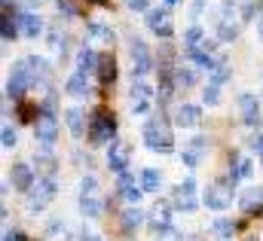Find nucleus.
Wrapping results in <instances>:
<instances>
[{
	"label": "nucleus",
	"instance_id": "nucleus-40",
	"mask_svg": "<svg viewBox=\"0 0 263 241\" xmlns=\"http://www.w3.org/2000/svg\"><path fill=\"white\" fill-rule=\"evenodd\" d=\"M202 9H205V3H202V0H196V3H193V12H190V15H193V18H199V15H202Z\"/></svg>",
	"mask_w": 263,
	"mask_h": 241
},
{
	"label": "nucleus",
	"instance_id": "nucleus-7",
	"mask_svg": "<svg viewBox=\"0 0 263 241\" xmlns=\"http://www.w3.org/2000/svg\"><path fill=\"white\" fill-rule=\"evenodd\" d=\"M147 28H150L156 37L168 40V37H172V9H168V6L150 9V12H147Z\"/></svg>",
	"mask_w": 263,
	"mask_h": 241
},
{
	"label": "nucleus",
	"instance_id": "nucleus-8",
	"mask_svg": "<svg viewBox=\"0 0 263 241\" xmlns=\"http://www.w3.org/2000/svg\"><path fill=\"white\" fill-rule=\"evenodd\" d=\"M129 98H132V113H147L150 104H153V86H147L144 79H132Z\"/></svg>",
	"mask_w": 263,
	"mask_h": 241
},
{
	"label": "nucleus",
	"instance_id": "nucleus-13",
	"mask_svg": "<svg viewBox=\"0 0 263 241\" xmlns=\"http://www.w3.org/2000/svg\"><path fill=\"white\" fill-rule=\"evenodd\" d=\"M172 122L175 125H184V128H193V125L202 122V110H199L196 104H178L175 113H172Z\"/></svg>",
	"mask_w": 263,
	"mask_h": 241
},
{
	"label": "nucleus",
	"instance_id": "nucleus-27",
	"mask_svg": "<svg viewBox=\"0 0 263 241\" xmlns=\"http://www.w3.org/2000/svg\"><path fill=\"white\" fill-rule=\"evenodd\" d=\"M196 70L193 67H175V86L178 89H193L196 86Z\"/></svg>",
	"mask_w": 263,
	"mask_h": 241
},
{
	"label": "nucleus",
	"instance_id": "nucleus-2",
	"mask_svg": "<svg viewBox=\"0 0 263 241\" xmlns=\"http://www.w3.org/2000/svg\"><path fill=\"white\" fill-rule=\"evenodd\" d=\"M89 140L92 144H114L117 140V119L104 107H98L89 116Z\"/></svg>",
	"mask_w": 263,
	"mask_h": 241
},
{
	"label": "nucleus",
	"instance_id": "nucleus-16",
	"mask_svg": "<svg viewBox=\"0 0 263 241\" xmlns=\"http://www.w3.org/2000/svg\"><path fill=\"white\" fill-rule=\"evenodd\" d=\"M239 110H242V122L245 125H257L260 122V101H257V95H242L239 98Z\"/></svg>",
	"mask_w": 263,
	"mask_h": 241
},
{
	"label": "nucleus",
	"instance_id": "nucleus-34",
	"mask_svg": "<svg viewBox=\"0 0 263 241\" xmlns=\"http://www.w3.org/2000/svg\"><path fill=\"white\" fill-rule=\"evenodd\" d=\"M89 34H95L98 40H110V37H114V34H110V28H107V25H101V22H92V25H89Z\"/></svg>",
	"mask_w": 263,
	"mask_h": 241
},
{
	"label": "nucleus",
	"instance_id": "nucleus-36",
	"mask_svg": "<svg viewBox=\"0 0 263 241\" xmlns=\"http://www.w3.org/2000/svg\"><path fill=\"white\" fill-rule=\"evenodd\" d=\"M49 43H52V49H55V52H62V55L67 52V37H65V34H52V40H49Z\"/></svg>",
	"mask_w": 263,
	"mask_h": 241
},
{
	"label": "nucleus",
	"instance_id": "nucleus-32",
	"mask_svg": "<svg viewBox=\"0 0 263 241\" xmlns=\"http://www.w3.org/2000/svg\"><path fill=\"white\" fill-rule=\"evenodd\" d=\"M202 37H205V34H202V28H196V25H193V28H187V34H184V46H187V52H193V49L202 46Z\"/></svg>",
	"mask_w": 263,
	"mask_h": 241
},
{
	"label": "nucleus",
	"instance_id": "nucleus-39",
	"mask_svg": "<svg viewBox=\"0 0 263 241\" xmlns=\"http://www.w3.org/2000/svg\"><path fill=\"white\" fill-rule=\"evenodd\" d=\"M251 147L260 153V159H263V134H257V137H251Z\"/></svg>",
	"mask_w": 263,
	"mask_h": 241
},
{
	"label": "nucleus",
	"instance_id": "nucleus-5",
	"mask_svg": "<svg viewBox=\"0 0 263 241\" xmlns=\"http://www.w3.org/2000/svg\"><path fill=\"white\" fill-rule=\"evenodd\" d=\"M25 195H28V211H43L55 198V180L52 177H37V183Z\"/></svg>",
	"mask_w": 263,
	"mask_h": 241
},
{
	"label": "nucleus",
	"instance_id": "nucleus-33",
	"mask_svg": "<svg viewBox=\"0 0 263 241\" xmlns=\"http://www.w3.org/2000/svg\"><path fill=\"white\" fill-rule=\"evenodd\" d=\"M0 134H3L0 140H3V147H6V150H12V147L18 144V131H15L12 125H3V131H0Z\"/></svg>",
	"mask_w": 263,
	"mask_h": 241
},
{
	"label": "nucleus",
	"instance_id": "nucleus-26",
	"mask_svg": "<svg viewBox=\"0 0 263 241\" xmlns=\"http://www.w3.org/2000/svg\"><path fill=\"white\" fill-rule=\"evenodd\" d=\"M0 37H3V40H15V37H18V15H12L9 9H6L3 18H0Z\"/></svg>",
	"mask_w": 263,
	"mask_h": 241
},
{
	"label": "nucleus",
	"instance_id": "nucleus-41",
	"mask_svg": "<svg viewBox=\"0 0 263 241\" xmlns=\"http://www.w3.org/2000/svg\"><path fill=\"white\" fill-rule=\"evenodd\" d=\"M15 238H18L15 232H6V235H3V241H15Z\"/></svg>",
	"mask_w": 263,
	"mask_h": 241
},
{
	"label": "nucleus",
	"instance_id": "nucleus-42",
	"mask_svg": "<svg viewBox=\"0 0 263 241\" xmlns=\"http://www.w3.org/2000/svg\"><path fill=\"white\" fill-rule=\"evenodd\" d=\"M257 31H260V37H263V12H260V18H257Z\"/></svg>",
	"mask_w": 263,
	"mask_h": 241
},
{
	"label": "nucleus",
	"instance_id": "nucleus-21",
	"mask_svg": "<svg viewBox=\"0 0 263 241\" xmlns=\"http://www.w3.org/2000/svg\"><path fill=\"white\" fill-rule=\"evenodd\" d=\"M117 79V58L114 55H101L98 58V83L101 86H114Z\"/></svg>",
	"mask_w": 263,
	"mask_h": 241
},
{
	"label": "nucleus",
	"instance_id": "nucleus-11",
	"mask_svg": "<svg viewBox=\"0 0 263 241\" xmlns=\"http://www.w3.org/2000/svg\"><path fill=\"white\" fill-rule=\"evenodd\" d=\"M196 180L193 177H187L184 183H178V189H175V208H181V211H196Z\"/></svg>",
	"mask_w": 263,
	"mask_h": 241
},
{
	"label": "nucleus",
	"instance_id": "nucleus-19",
	"mask_svg": "<svg viewBox=\"0 0 263 241\" xmlns=\"http://www.w3.org/2000/svg\"><path fill=\"white\" fill-rule=\"evenodd\" d=\"M251 171H254L251 159H245V156H233V159H230V180H233V183L251 177Z\"/></svg>",
	"mask_w": 263,
	"mask_h": 241
},
{
	"label": "nucleus",
	"instance_id": "nucleus-20",
	"mask_svg": "<svg viewBox=\"0 0 263 241\" xmlns=\"http://www.w3.org/2000/svg\"><path fill=\"white\" fill-rule=\"evenodd\" d=\"M65 122H67V128H70L73 137H83V131H86V110H80V107H67L65 110Z\"/></svg>",
	"mask_w": 263,
	"mask_h": 241
},
{
	"label": "nucleus",
	"instance_id": "nucleus-14",
	"mask_svg": "<svg viewBox=\"0 0 263 241\" xmlns=\"http://www.w3.org/2000/svg\"><path fill=\"white\" fill-rule=\"evenodd\" d=\"M18 31H22V37L37 40L40 31H43V18L37 12H18Z\"/></svg>",
	"mask_w": 263,
	"mask_h": 241
},
{
	"label": "nucleus",
	"instance_id": "nucleus-35",
	"mask_svg": "<svg viewBox=\"0 0 263 241\" xmlns=\"http://www.w3.org/2000/svg\"><path fill=\"white\" fill-rule=\"evenodd\" d=\"M59 9L65 12L67 18H73V15H80V6H77V0H59Z\"/></svg>",
	"mask_w": 263,
	"mask_h": 241
},
{
	"label": "nucleus",
	"instance_id": "nucleus-12",
	"mask_svg": "<svg viewBox=\"0 0 263 241\" xmlns=\"http://www.w3.org/2000/svg\"><path fill=\"white\" fill-rule=\"evenodd\" d=\"M9 183L18 189V192H28L37 177H34V171H31V165H25V162H18V165H12V171H9Z\"/></svg>",
	"mask_w": 263,
	"mask_h": 241
},
{
	"label": "nucleus",
	"instance_id": "nucleus-24",
	"mask_svg": "<svg viewBox=\"0 0 263 241\" xmlns=\"http://www.w3.org/2000/svg\"><path fill=\"white\" fill-rule=\"evenodd\" d=\"M65 92L67 95H73V98H86V95H89V76L73 73V76L65 83Z\"/></svg>",
	"mask_w": 263,
	"mask_h": 241
},
{
	"label": "nucleus",
	"instance_id": "nucleus-22",
	"mask_svg": "<svg viewBox=\"0 0 263 241\" xmlns=\"http://www.w3.org/2000/svg\"><path fill=\"white\" fill-rule=\"evenodd\" d=\"M28 89H31V83H28V79H25V76H22L18 70H12V76L6 79V95L18 101V98H22V95H25Z\"/></svg>",
	"mask_w": 263,
	"mask_h": 241
},
{
	"label": "nucleus",
	"instance_id": "nucleus-45",
	"mask_svg": "<svg viewBox=\"0 0 263 241\" xmlns=\"http://www.w3.org/2000/svg\"><path fill=\"white\" fill-rule=\"evenodd\" d=\"M260 6H263V0H260Z\"/></svg>",
	"mask_w": 263,
	"mask_h": 241
},
{
	"label": "nucleus",
	"instance_id": "nucleus-17",
	"mask_svg": "<svg viewBox=\"0 0 263 241\" xmlns=\"http://www.w3.org/2000/svg\"><path fill=\"white\" fill-rule=\"evenodd\" d=\"M239 208L254 214V211H263V186H248L242 195H239Z\"/></svg>",
	"mask_w": 263,
	"mask_h": 241
},
{
	"label": "nucleus",
	"instance_id": "nucleus-38",
	"mask_svg": "<svg viewBox=\"0 0 263 241\" xmlns=\"http://www.w3.org/2000/svg\"><path fill=\"white\" fill-rule=\"evenodd\" d=\"M126 6H129V9H135V12H144V9L150 6V0H126Z\"/></svg>",
	"mask_w": 263,
	"mask_h": 241
},
{
	"label": "nucleus",
	"instance_id": "nucleus-3",
	"mask_svg": "<svg viewBox=\"0 0 263 241\" xmlns=\"http://www.w3.org/2000/svg\"><path fill=\"white\" fill-rule=\"evenodd\" d=\"M80 211L92 220L101 217V211H104V198H101V189H98L95 177H86L83 186H80Z\"/></svg>",
	"mask_w": 263,
	"mask_h": 241
},
{
	"label": "nucleus",
	"instance_id": "nucleus-31",
	"mask_svg": "<svg viewBox=\"0 0 263 241\" xmlns=\"http://www.w3.org/2000/svg\"><path fill=\"white\" fill-rule=\"evenodd\" d=\"M202 98H205V104H217L220 101V79H208V86L202 89Z\"/></svg>",
	"mask_w": 263,
	"mask_h": 241
},
{
	"label": "nucleus",
	"instance_id": "nucleus-44",
	"mask_svg": "<svg viewBox=\"0 0 263 241\" xmlns=\"http://www.w3.org/2000/svg\"><path fill=\"white\" fill-rule=\"evenodd\" d=\"M165 3H175V0H165Z\"/></svg>",
	"mask_w": 263,
	"mask_h": 241
},
{
	"label": "nucleus",
	"instance_id": "nucleus-1",
	"mask_svg": "<svg viewBox=\"0 0 263 241\" xmlns=\"http://www.w3.org/2000/svg\"><path fill=\"white\" fill-rule=\"evenodd\" d=\"M144 144L153 150V153H172V147H175V134H172V122L168 116L159 110V113H153L150 119L144 122Z\"/></svg>",
	"mask_w": 263,
	"mask_h": 241
},
{
	"label": "nucleus",
	"instance_id": "nucleus-43",
	"mask_svg": "<svg viewBox=\"0 0 263 241\" xmlns=\"http://www.w3.org/2000/svg\"><path fill=\"white\" fill-rule=\"evenodd\" d=\"M92 3H101V6H107V3H110V0H92Z\"/></svg>",
	"mask_w": 263,
	"mask_h": 241
},
{
	"label": "nucleus",
	"instance_id": "nucleus-37",
	"mask_svg": "<svg viewBox=\"0 0 263 241\" xmlns=\"http://www.w3.org/2000/svg\"><path fill=\"white\" fill-rule=\"evenodd\" d=\"M214 232L217 235H233V223L230 220H214Z\"/></svg>",
	"mask_w": 263,
	"mask_h": 241
},
{
	"label": "nucleus",
	"instance_id": "nucleus-9",
	"mask_svg": "<svg viewBox=\"0 0 263 241\" xmlns=\"http://www.w3.org/2000/svg\"><path fill=\"white\" fill-rule=\"evenodd\" d=\"M34 137L43 144V147H52L55 137H59V119L52 113H40L37 122H34Z\"/></svg>",
	"mask_w": 263,
	"mask_h": 241
},
{
	"label": "nucleus",
	"instance_id": "nucleus-6",
	"mask_svg": "<svg viewBox=\"0 0 263 241\" xmlns=\"http://www.w3.org/2000/svg\"><path fill=\"white\" fill-rule=\"evenodd\" d=\"M129 52H132V76H147L150 73V67H153V52L147 49V43L144 40H138V37H132L129 43Z\"/></svg>",
	"mask_w": 263,
	"mask_h": 241
},
{
	"label": "nucleus",
	"instance_id": "nucleus-25",
	"mask_svg": "<svg viewBox=\"0 0 263 241\" xmlns=\"http://www.w3.org/2000/svg\"><path fill=\"white\" fill-rule=\"evenodd\" d=\"M34 168H37V174L52 177V174H55V168H59V162H55V156H52V153H37V156H34Z\"/></svg>",
	"mask_w": 263,
	"mask_h": 241
},
{
	"label": "nucleus",
	"instance_id": "nucleus-29",
	"mask_svg": "<svg viewBox=\"0 0 263 241\" xmlns=\"http://www.w3.org/2000/svg\"><path fill=\"white\" fill-rule=\"evenodd\" d=\"M141 220H144V214H141L138 208H126V211H123V232H126V235L135 232V229L141 226Z\"/></svg>",
	"mask_w": 263,
	"mask_h": 241
},
{
	"label": "nucleus",
	"instance_id": "nucleus-28",
	"mask_svg": "<svg viewBox=\"0 0 263 241\" xmlns=\"http://www.w3.org/2000/svg\"><path fill=\"white\" fill-rule=\"evenodd\" d=\"M159 186H162V174H159L156 168H144V171H141V189H144V192H156Z\"/></svg>",
	"mask_w": 263,
	"mask_h": 241
},
{
	"label": "nucleus",
	"instance_id": "nucleus-18",
	"mask_svg": "<svg viewBox=\"0 0 263 241\" xmlns=\"http://www.w3.org/2000/svg\"><path fill=\"white\" fill-rule=\"evenodd\" d=\"M98 52L92 49V46H83L80 52H77V73H83V76H89L92 70H98Z\"/></svg>",
	"mask_w": 263,
	"mask_h": 241
},
{
	"label": "nucleus",
	"instance_id": "nucleus-23",
	"mask_svg": "<svg viewBox=\"0 0 263 241\" xmlns=\"http://www.w3.org/2000/svg\"><path fill=\"white\" fill-rule=\"evenodd\" d=\"M141 192H144V189H141V186H135L129 174H120V195H123V198L129 202L132 208H135V205L141 202Z\"/></svg>",
	"mask_w": 263,
	"mask_h": 241
},
{
	"label": "nucleus",
	"instance_id": "nucleus-15",
	"mask_svg": "<svg viewBox=\"0 0 263 241\" xmlns=\"http://www.w3.org/2000/svg\"><path fill=\"white\" fill-rule=\"evenodd\" d=\"M150 229L156 232V235H165V232H172V211L165 208V205H156L153 211H150Z\"/></svg>",
	"mask_w": 263,
	"mask_h": 241
},
{
	"label": "nucleus",
	"instance_id": "nucleus-4",
	"mask_svg": "<svg viewBox=\"0 0 263 241\" xmlns=\"http://www.w3.org/2000/svg\"><path fill=\"white\" fill-rule=\"evenodd\" d=\"M233 180H214L208 183V189H205V205L211 208V211H227L230 205H233Z\"/></svg>",
	"mask_w": 263,
	"mask_h": 241
},
{
	"label": "nucleus",
	"instance_id": "nucleus-30",
	"mask_svg": "<svg viewBox=\"0 0 263 241\" xmlns=\"http://www.w3.org/2000/svg\"><path fill=\"white\" fill-rule=\"evenodd\" d=\"M202 147H205V140H199V137H196V140L184 150V156H181V159H184L190 168H196V165H199V159H202Z\"/></svg>",
	"mask_w": 263,
	"mask_h": 241
},
{
	"label": "nucleus",
	"instance_id": "nucleus-10",
	"mask_svg": "<svg viewBox=\"0 0 263 241\" xmlns=\"http://www.w3.org/2000/svg\"><path fill=\"white\" fill-rule=\"evenodd\" d=\"M129 156H132V147L126 140H114L110 150H107V168L117 171V174H126V165H129Z\"/></svg>",
	"mask_w": 263,
	"mask_h": 241
}]
</instances>
